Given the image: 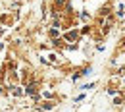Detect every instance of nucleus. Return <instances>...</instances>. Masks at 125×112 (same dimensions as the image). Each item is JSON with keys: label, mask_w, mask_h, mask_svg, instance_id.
Wrapping results in <instances>:
<instances>
[{"label": "nucleus", "mask_w": 125, "mask_h": 112, "mask_svg": "<svg viewBox=\"0 0 125 112\" xmlns=\"http://www.w3.org/2000/svg\"><path fill=\"white\" fill-rule=\"evenodd\" d=\"M27 93H31V95L35 93V85H29V87H27Z\"/></svg>", "instance_id": "1"}]
</instances>
